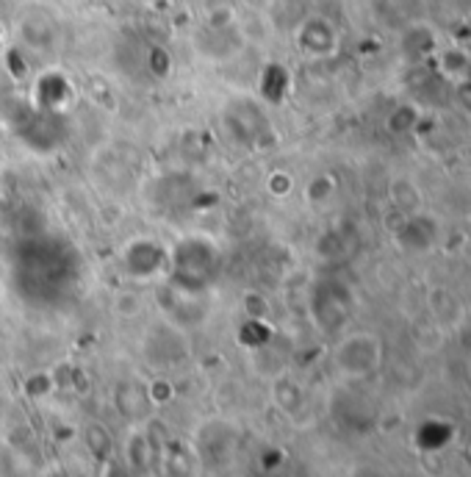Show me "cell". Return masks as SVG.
<instances>
[{
  "mask_svg": "<svg viewBox=\"0 0 471 477\" xmlns=\"http://www.w3.org/2000/svg\"><path fill=\"white\" fill-rule=\"evenodd\" d=\"M336 358L344 372H353V375H366L368 369L377 366L380 347L377 339L372 336H350L336 352Z\"/></svg>",
  "mask_w": 471,
  "mask_h": 477,
  "instance_id": "cell-1",
  "label": "cell"
}]
</instances>
